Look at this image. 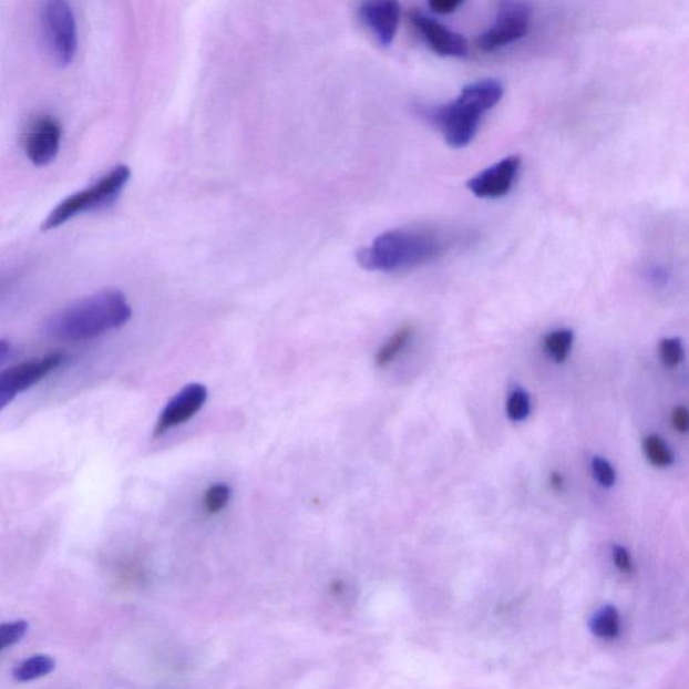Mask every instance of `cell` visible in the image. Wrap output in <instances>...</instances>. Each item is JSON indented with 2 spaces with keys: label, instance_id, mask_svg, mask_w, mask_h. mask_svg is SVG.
<instances>
[{
  "label": "cell",
  "instance_id": "6da1fadb",
  "mask_svg": "<svg viewBox=\"0 0 689 689\" xmlns=\"http://www.w3.org/2000/svg\"><path fill=\"white\" fill-rule=\"evenodd\" d=\"M503 95L504 86L498 80H481L463 88L454 102L423 110V116L442 131L450 147L463 148L477 134L482 115L497 105Z\"/></svg>",
  "mask_w": 689,
  "mask_h": 689
},
{
  "label": "cell",
  "instance_id": "7a4b0ae2",
  "mask_svg": "<svg viewBox=\"0 0 689 689\" xmlns=\"http://www.w3.org/2000/svg\"><path fill=\"white\" fill-rule=\"evenodd\" d=\"M131 315L133 310L122 291L104 290L68 306L52 318L48 330L61 340H91L121 328Z\"/></svg>",
  "mask_w": 689,
  "mask_h": 689
},
{
  "label": "cell",
  "instance_id": "3957f363",
  "mask_svg": "<svg viewBox=\"0 0 689 689\" xmlns=\"http://www.w3.org/2000/svg\"><path fill=\"white\" fill-rule=\"evenodd\" d=\"M442 243L428 229L399 228L376 237L371 246L357 253V261L369 271L392 272L434 260Z\"/></svg>",
  "mask_w": 689,
  "mask_h": 689
},
{
  "label": "cell",
  "instance_id": "277c9868",
  "mask_svg": "<svg viewBox=\"0 0 689 689\" xmlns=\"http://www.w3.org/2000/svg\"><path fill=\"white\" fill-rule=\"evenodd\" d=\"M131 177L130 167L119 165L86 189L72 194L50 212L43 230H52L83 213L106 208L116 202Z\"/></svg>",
  "mask_w": 689,
  "mask_h": 689
},
{
  "label": "cell",
  "instance_id": "5b68a950",
  "mask_svg": "<svg viewBox=\"0 0 689 689\" xmlns=\"http://www.w3.org/2000/svg\"><path fill=\"white\" fill-rule=\"evenodd\" d=\"M41 24L53 60L60 66L71 65L79 45L78 23L71 4L62 0L43 3Z\"/></svg>",
  "mask_w": 689,
  "mask_h": 689
},
{
  "label": "cell",
  "instance_id": "8992f818",
  "mask_svg": "<svg viewBox=\"0 0 689 689\" xmlns=\"http://www.w3.org/2000/svg\"><path fill=\"white\" fill-rule=\"evenodd\" d=\"M532 20L531 4L505 2L500 6L496 22L479 37L482 52H493L528 34Z\"/></svg>",
  "mask_w": 689,
  "mask_h": 689
},
{
  "label": "cell",
  "instance_id": "52a82bcc",
  "mask_svg": "<svg viewBox=\"0 0 689 689\" xmlns=\"http://www.w3.org/2000/svg\"><path fill=\"white\" fill-rule=\"evenodd\" d=\"M62 127L58 119L41 115L31 122L24 136V152L33 165L43 167L50 165L60 152Z\"/></svg>",
  "mask_w": 689,
  "mask_h": 689
},
{
  "label": "cell",
  "instance_id": "ba28073f",
  "mask_svg": "<svg viewBox=\"0 0 689 689\" xmlns=\"http://www.w3.org/2000/svg\"><path fill=\"white\" fill-rule=\"evenodd\" d=\"M208 400V390L198 383L186 385L168 402L161 412L155 424L154 436L158 438L166 432L189 422L196 413L202 411Z\"/></svg>",
  "mask_w": 689,
  "mask_h": 689
},
{
  "label": "cell",
  "instance_id": "9c48e42d",
  "mask_svg": "<svg viewBox=\"0 0 689 689\" xmlns=\"http://www.w3.org/2000/svg\"><path fill=\"white\" fill-rule=\"evenodd\" d=\"M65 362V354L52 353L41 359L24 361L22 364L6 369L0 373V390L16 398L18 393L29 390L49 373Z\"/></svg>",
  "mask_w": 689,
  "mask_h": 689
},
{
  "label": "cell",
  "instance_id": "30bf717a",
  "mask_svg": "<svg viewBox=\"0 0 689 689\" xmlns=\"http://www.w3.org/2000/svg\"><path fill=\"white\" fill-rule=\"evenodd\" d=\"M410 18L413 28L436 54L442 58H465L469 54V42L465 37L421 11H412Z\"/></svg>",
  "mask_w": 689,
  "mask_h": 689
},
{
  "label": "cell",
  "instance_id": "8fae6325",
  "mask_svg": "<svg viewBox=\"0 0 689 689\" xmlns=\"http://www.w3.org/2000/svg\"><path fill=\"white\" fill-rule=\"evenodd\" d=\"M522 167V156L512 155L475 175L467 183V189L479 198H500L511 192Z\"/></svg>",
  "mask_w": 689,
  "mask_h": 689
},
{
  "label": "cell",
  "instance_id": "7c38bea8",
  "mask_svg": "<svg viewBox=\"0 0 689 689\" xmlns=\"http://www.w3.org/2000/svg\"><path fill=\"white\" fill-rule=\"evenodd\" d=\"M362 23L371 31L381 47H390L397 37L400 22V4L390 0L362 3L359 10Z\"/></svg>",
  "mask_w": 689,
  "mask_h": 689
},
{
  "label": "cell",
  "instance_id": "4fadbf2b",
  "mask_svg": "<svg viewBox=\"0 0 689 689\" xmlns=\"http://www.w3.org/2000/svg\"><path fill=\"white\" fill-rule=\"evenodd\" d=\"M413 337L412 326H403L397 333L388 338L387 342L378 350L374 357V364L379 368H385L392 364L394 360L402 354L403 350L409 347Z\"/></svg>",
  "mask_w": 689,
  "mask_h": 689
},
{
  "label": "cell",
  "instance_id": "5bb4252c",
  "mask_svg": "<svg viewBox=\"0 0 689 689\" xmlns=\"http://www.w3.org/2000/svg\"><path fill=\"white\" fill-rule=\"evenodd\" d=\"M590 629L595 637L603 638V640L617 638L621 633V617H619L616 607L607 605L595 613L590 621Z\"/></svg>",
  "mask_w": 689,
  "mask_h": 689
},
{
  "label": "cell",
  "instance_id": "9a60e30c",
  "mask_svg": "<svg viewBox=\"0 0 689 689\" xmlns=\"http://www.w3.org/2000/svg\"><path fill=\"white\" fill-rule=\"evenodd\" d=\"M54 668L55 661L52 657L47 655H37L30 657L28 660H24L20 664V666H17L14 672H12V676H14L17 681L28 682L52 673Z\"/></svg>",
  "mask_w": 689,
  "mask_h": 689
},
{
  "label": "cell",
  "instance_id": "2e32d148",
  "mask_svg": "<svg viewBox=\"0 0 689 689\" xmlns=\"http://www.w3.org/2000/svg\"><path fill=\"white\" fill-rule=\"evenodd\" d=\"M574 333L572 330H555L544 338V350L551 360H554L556 364H562L572 353Z\"/></svg>",
  "mask_w": 689,
  "mask_h": 689
},
{
  "label": "cell",
  "instance_id": "e0dca14e",
  "mask_svg": "<svg viewBox=\"0 0 689 689\" xmlns=\"http://www.w3.org/2000/svg\"><path fill=\"white\" fill-rule=\"evenodd\" d=\"M644 454L655 467H669L675 461L672 450L659 435H648L642 443Z\"/></svg>",
  "mask_w": 689,
  "mask_h": 689
},
{
  "label": "cell",
  "instance_id": "ac0fdd59",
  "mask_svg": "<svg viewBox=\"0 0 689 689\" xmlns=\"http://www.w3.org/2000/svg\"><path fill=\"white\" fill-rule=\"evenodd\" d=\"M531 413V399L527 391L515 390L506 402V415L512 422H524Z\"/></svg>",
  "mask_w": 689,
  "mask_h": 689
},
{
  "label": "cell",
  "instance_id": "d6986e66",
  "mask_svg": "<svg viewBox=\"0 0 689 689\" xmlns=\"http://www.w3.org/2000/svg\"><path fill=\"white\" fill-rule=\"evenodd\" d=\"M232 497V491L228 485L215 484L212 485L208 491L205 492L204 507L209 515H216V513L225 510V506L229 504Z\"/></svg>",
  "mask_w": 689,
  "mask_h": 689
},
{
  "label": "cell",
  "instance_id": "ffe728a7",
  "mask_svg": "<svg viewBox=\"0 0 689 689\" xmlns=\"http://www.w3.org/2000/svg\"><path fill=\"white\" fill-rule=\"evenodd\" d=\"M660 357L662 364L669 369H673L681 364L685 360V347H682L679 338H666L660 343Z\"/></svg>",
  "mask_w": 689,
  "mask_h": 689
},
{
  "label": "cell",
  "instance_id": "44dd1931",
  "mask_svg": "<svg viewBox=\"0 0 689 689\" xmlns=\"http://www.w3.org/2000/svg\"><path fill=\"white\" fill-rule=\"evenodd\" d=\"M29 624L27 621H14L0 625V650L8 649L12 645L22 640L27 635Z\"/></svg>",
  "mask_w": 689,
  "mask_h": 689
},
{
  "label": "cell",
  "instance_id": "7402d4cb",
  "mask_svg": "<svg viewBox=\"0 0 689 689\" xmlns=\"http://www.w3.org/2000/svg\"><path fill=\"white\" fill-rule=\"evenodd\" d=\"M592 467L595 480L604 487H611L616 484L617 474L616 470L610 465L609 461L603 459V456H594L592 461Z\"/></svg>",
  "mask_w": 689,
  "mask_h": 689
},
{
  "label": "cell",
  "instance_id": "603a6c76",
  "mask_svg": "<svg viewBox=\"0 0 689 689\" xmlns=\"http://www.w3.org/2000/svg\"><path fill=\"white\" fill-rule=\"evenodd\" d=\"M613 559L619 572L630 574L633 572V562L629 551L621 546L613 548Z\"/></svg>",
  "mask_w": 689,
  "mask_h": 689
},
{
  "label": "cell",
  "instance_id": "cb8c5ba5",
  "mask_svg": "<svg viewBox=\"0 0 689 689\" xmlns=\"http://www.w3.org/2000/svg\"><path fill=\"white\" fill-rule=\"evenodd\" d=\"M673 429L680 434H686L689 429V412L685 405L676 407L672 412Z\"/></svg>",
  "mask_w": 689,
  "mask_h": 689
},
{
  "label": "cell",
  "instance_id": "d4e9b609",
  "mask_svg": "<svg viewBox=\"0 0 689 689\" xmlns=\"http://www.w3.org/2000/svg\"><path fill=\"white\" fill-rule=\"evenodd\" d=\"M462 2L459 0H435V2H430V9L438 12V14H451L456 9L460 8Z\"/></svg>",
  "mask_w": 689,
  "mask_h": 689
},
{
  "label": "cell",
  "instance_id": "484cf974",
  "mask_svg": "<svg viewBox=\"0 0 689 689\" xmlns=\"http://www.w3.org/2000/svg\"><path fill=\"white\" fill-rule=\"evenodd\" d=\"M551 486L555 489V491L561 492L565 489V479L559 473L551 474Z\"/></svg>",
  "mask_w": 689,
  "mask_h": 689
},
{
  "label": "cell",
  "instance_id": "4316f807",
  "mask_svg": "<svg viewBox=\"0 0 689 689\" xmlns=\"http://www.w3.org/2000/svg\"><path fill=\"white\" fill-rule=\"evenodd\" d=\"M11 350V344L8 340H0V366L8 359Z\"/></svg>",
  "mask_w": 689,
  "mask_h": 689
}]
</instances>
